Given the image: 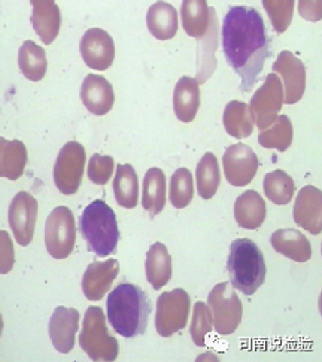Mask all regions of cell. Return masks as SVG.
<instances>
[{
	"label": "cell",
	"mask_w": 322,
	"mask_h": 362,
	"mask_svg": "<svg viewBox=\"0 0 322 362\" xmlns=\"http://www.w3.org/2000/svg\"><path fill=\"white\" fill-rule=\"evenodd\" d=\"M27 165V148L21 141L0 139V176L17 180Z\"/></svg>",
	"instance_id": "484cf974"
},
{
	"label": "cell",
	"mask_w": 322,
	"mask_h": 362,
	"mask_svg": "<svg viewBox=\"0 0 322 362\" xmlns=\"http://www.w3.org/2000/svg\"><path fill=\"white\" fill-rule=\"evenodd\" d=\"M190 296L185 289L176 288L169 292H163L157 298L156 329L159 336L171 337L178 331L184 329L190 315Z\"/></svg>",
	"instance_id": "ba28073f"
},
{
	"label": "cell",
	"mask_w": 322,
	"mask_h": 362,
	"mask_svg": "<svg viewBox=\"0 0 322 362\" xmlns=\"http://www.w3.org/2000/svg\"><path fill=\"white\" fill-rule=\"evenodd\" d=\"M79 51L84 63L94 71H106L115 59L114 39L108 32L97 27L84 33Z\"/></svg>",
	"instance_id": "4fadbf2b"
},
{
	"label": "cell",
	"mask_w": 322,
	"mask_h": 362,
	"mask_svg": "<svg viewBox=\"0 0 322 362\" xmlns=\"http://www.w3.org/2000/svg\"><path fill=\"white\" fill-rule=\"evenodd\" d=\"M294 137L292 122L287 115L277 117L276 121L270 125L269 129H265L258 136V144L265 149H276L279 152H285L291 144Z\"/></svg>",
	"instance_id": "1f68e13d"
},
{
	"label": "cell",
	"mask_w": 322,
	"mask_h": 362,
	"mask_svg": "<svg viewBox=\"0 0 322 362\" xmlns=\"http://www.w3.org/2000/svg\"><path fill=\"white\" fill-rule=\"evenodd\" d=\"M222 122L226 132L236 139L249 137L255 127V121L252 117L249 105L237 100H233L226 106Z\"/></svg>",
	"instance_id": "83f0119b"
},
{
	"label": "cell",
	"mask_w": 322,
	"mask_h": 362,
	"mask_svg": "<svg viewBox=\"0 0 322 362\" xmlns=\"http://www.w3.org/2000/svg\"><path fill=\"white\" fill-rule=\"evenodd\" d=\"M294 221L311 234H321L322 231V192L319 188L306 185L294 203Z\"/></svg>",
	"instance_id": "2e32d148"
},
{
	"label": "cell",
	"mask_w": 322,
	"mask_h": 362,
	"mask_svg": "<svg viewBox=\"0 0 322 362\" xmlns=\"http://www.w3.org/2000/svg\"><path fill=\"white\" fill-rule=\"evenodd\" d=\"M149 313L151 301L141 286L124 282L108 296V321L115 332L125 339L145 334Z\"/></svg>",
	"instance_id": "7a4b0ae2"
},
{
	"label": "cell",
	"mask_w": 322,
	"mask_h": 362,
	"mask_svg": "<svg viewBox=\"0 0 322 362\" xmlns=\"http://www.w3.org/2000/svg\"><path fill=\"white\" fill-rule=\"evenodd\" d=\"M86 149L78 142H67L59 152L54 164V184L64 196H74L78 192L84 167H86Z\"/></svg>",
	"instance_id": "9c48e42d"
},
{
	"label": "cell",
	"mask_w": 322,
	"mask_h": 362,
	"mask_svg": "<svg viewBox=\"0 0 322 362\" xmlns=\"http://www.w3.org/2000/svg\"><path fill=\"white\" fill-rule=\"evenodd\" d=\"M227 270L231 286L245 296L255 294L268 273L261 249L251 239H237L231 243Z\"/></svg>",
	"instance_id": "277c9868"
},
{
	"label": "cell",
	"mask_w": 322,
	"mask_h": 362,
	"mask_svg": "<svg viewBox=\"0 0 322 362\" xmlns=\"http://www.w3.org/2000/svg\"><path fill=\"white\" fill-rule=\"evenodd\" d=\"M81 100L93 115H106L115 102L114 88L106 78L90 74L82 82Z\"/></svg>",
	"instance_id": "ac0fdd59"
},
{
	"label": "cell",
	"mask_w": 322,
	"mask_h": 362,
	"mask_svg": "<svg viewBox=\"0 0 322 362\" xmlns=\"http://www.w3.org/2000/svg\"><path fill=\"white\" fill-rule=\"evenodd\" d=\"M270 242L276 252L296 262H306L312 257V246L309 240L297 230H277L272 234Z\"/></svg>",
	"instance_id": "7402d4cb"
},
{
	"label": "cell",
	"mask_w": 322,
	"mask_h": 362,
	"mask_svg": "<svg viewBox=\"0 0 322 362\" xmlns=\"http://www.w3.org/2000/svg\"><path fill=\"white\" fill-rule=\"evenodd\" d=\"M88 179L96 185H106L114 173V158L110 156L94 154L88 163Z\"/></svg>",
	"instance_id": "8d00e7d4"
},
{
	"label": "cell",
	"mask_w": 322,
	"mask_h": 362,
	"mask_svg": "<svg viewBox=\"0 0 322 362\" xmlns=\"http://www.w3.org/2000/svg\"><path fill=\"white\" fill-rule=\"evenodd\" d=\"M294 5V0H263V6L269 13L275 32L284 33L288 29L292 21Z\"/></svg>",
	"instance_id": "d590c367"
},
{
	"label": "cell",
	"mask_w": 322,
	"mask_h": 362,
	"mask_svg": "<svg viewBox=\"0 0 322 362\" xmlns=\"http://www.w3.org/2000/svg\"><path fill=\"white\" fill-rule=\"evenodd\" d=\"M268 215L264 199L254 189L245 191L234 203V219L245 230H257Z\"/></svg>",
	"instance_id": "44dd1931"
},
{
	"label": "cell",
	"mask_w": 322,
	"mask_h": 362,
	"mask_svg": "<svg viewBox=\"0 0 322 362\" xmlns=\"http://www.w3.org/2000/svg\"><path fill=\"white\" fill-rule=\"evenodd\" d=\"M194 197V179L185 167L178 169L171 179V203L176 209L187 207Z\"/></svg>",
	"instance_id": "836d02e7"
},
{
	"label": "cell",
	"mask_w": 322,
	"mask_h": 362,
	"mask_svg": "<svg viewBox=\"0 0 322 362\" xmlns=\"http://www.w3.org/2000/svg\"><path fill=\"white\" fill-rule=\"evenodd\" d=\"M200 107V87L197 79L182 76L173 91V110L180 122H191Z\"/></svg>",
	"instance_id": "ffe728a7"
},
{
	"label": "cell",
	"mask_w": 322,
	"mask_h": 362,
	"mask_svg": "<svg viewBox=\"0 0 322 362\" xmlns=\"http://www.w3.org/2000/svg\"><path fill=\"white\" fill-rule=\"evenodd\" d=\"M221 35L226 60L241 76V91H252L272 55V37L263 17L251 6H233L224 17Z\"/></svg>",
	"instance_id": "6da1fadb"
},
{
	"label": "cell",
	"mask_w": 322,
	"mask_h": 362,
	"mask_svg": "<svg viewBox=\"0 0 322 362\" xmlns=\"http://www.w3.org/2000/svg\"><path fill=\"white\" fill-rule=\"evenodd\" d=\"M149 33L159 40H169L178 32V12L167 2L154 4L146 13Z\"/></svg>",
	"instance_id": "cb8c5ba5"
},
{
	"label": "cell",
	"mask_w": 322,
	"mask_h": 362,
	"mask_svg": "<svg viewBox=\"0 0 322 362\" xmlns=\"http://www.w3.org/2000/svg\"><path fill=\"white\" fill-rule=\"evenodd\" d=\"M214 328V317L209 305L203 301H197L194 305L192 312V321L190 327L191 339L195 346L205 347L206 346V336L211 334Z\"/></svg>",
	"instance_id": "e575fe53"
},
{
	"label": "cell",
	"mask_w": 322,
	"mask_h": 362,
	"mask_svg": "<svg viewBox=\"0 0 322 362\" xmlns=\"http://www.w3.org/2000/svg\"><path fill=\"white\" fill-rule=\"evenodd\" d=\"M115 200L121 207L133 209L137 206L139 197V180L137 173L130 164H118L117 173L112 184Z\"/></svg>",
	"instance_id": "f546056e"
},
{
	"label": "cell",
	"mask_w": 322,
	"mask_h": 362,
	"mask_svg": "<svg viewBox=\"0 0 322 362\" xmlns=\"http://www.w3.org/2000/svg\"><path fill=\"white\" fill-rule=\"evenodd\" d=\"M166 204V175L161 169L152 167L144 177L142 206L151 218L159 215Z\"/></svg>",
	"instance_id": "4316f807"
},
{
	"label": "cell",
	"mask_w": 322,
	"mask_h": 362,
	"mask_svg": "<svg viewBox=\"0 0 322 362\" xmlns=\"http://www.w3.org/2000/svg\"><path fill=\"white\" fill-rule=\"evenodd\" d=\"M79 327V312L72 308L59 305L50 319V339L54 349L60 354H69L75 346V337Z\"/></svg>",
	"instance_id": "9a60e30c"
},
{
	"label": "cell",
	"mask_w": 322,
	"mask_h": 362,
	"mask_svg": "<svg viewBox=\"0 0 322 362\" xmlns=\"http://www.w3.org/2000/svg\"><path fill=\"white\" fill-rule=\"evenodd\" d=\"M263 187L265 197L279 206L291 203L294 192H296L294 179L284 170H275L265 175Z\"/></svg>",
	"instance_id": "d6a6232c"
},
{
	"label": "cell",
	"mask_w": 322,
	"mask_h": 362,
	"mask_svg": "<svg viewBox=\"0 0 322 362\" xmlns=\"http://www.w3.org/2000/svg\"><path fill=\"white\" fill-rule=\"evenodd\" d=\"M182 25L188 36L203 39L211 23V8L205 0H184L180 6Z\"/></svg>",
	"instance_id": "d4e9b609"
},
{
	"label": "cell",
	"mask_w": 322,
	"mask_h": 362,
	"mask_svg": "<svg viewBox=\"0 0 322 362\" xmlns=\"http://www.w3.org/2000/svg\"><path fill=\"white\" fill-rule=\"evenodd\" d=\"M209 309L212 312L214 328L219 336H230L242 322L243 305L230 282H221L214 286L207 297Z\"/></svg>",
	"instance_id": "8992f818"
},
{
	"label": "cell",
	"mask_w": 322,
	"mask_h": 362,
	"mask_svg": "<svg viewBox=\"0 0 322 362\" xmlns=\"http://www.w3.org/2000/svg\"><path fill=\"white\" fill-rule=\"evenodd\" d=\"M284 105V86L276 74L265 76L263 86L252 95L249 109L257 127L263 132L276 121Z\"/></svg>",
	"instance_id": "30bf717a"
},
{
	"label": "cell",
	"mask_w": 322,
	"mask_h": 362,
	"mask_svg": "<svg viewBox=\"0 0 322 362\" xmlns=\"http://www.w3.org/2000/svg\"><path fill=\"white\" fill-rule=\"evenodd\" d=\"M146 279L151 286L159 291L172 279V257L164 243H154L146 252Z\"/></svg>",
	"instance_id": "603a6c76"
},
{
	"label": "cell",
	"mask_w": 322,
	"mask_h": 362,
	"mask_svg": "<svg viewBox=\"0 0 322 362\" xmlns=\"http://www.w3.org/2000/svg\"><path fill=\"white\" fill-rule=\"evenodd\" d=\"M273 74L281 75L284 79V103L300 102L306 90V67L297 55L291 51H282L273 63Z\"/></svg>",
	"instance_id": "5bb4252c"
},
{
	"label": "cell",
	"mask_w": 322,
	"mask_h": 362,
	"mask_svg": "<svg viewBox=\"0 0 322 362\" xmlns=\"http://www.w3.org/2000/svg\"><path fill=\"white\" fill-rule=\"evenodd\" d=\"M195 179H197V192L205 200H211L219 187L221 172L217 157L212 152H206L195 169Z\"/></svg>",
	"instance_id": "4dcf8cb0"
},
{
	"label": "cell",
	"mask_w": 322,
	"mask_h": 362,
	"mask_svg": "<svg viewBox=\"0 0 322 362\" xmlns=\"http://www.w3.org/2000/svg\"><path fill=\"white\" fill-rule=\"evenodd\" d=\"M81 349L91 361H115L118 358L120 346L115 337H112L106 327V316L97 305L88 308L84 315L82 328L79 332Z\"/></svg>",
	"instance_id": "5b68a950"
},
{
	"label": "cell",
	"mask_w": 322,
	"mask_h": 362,
	"mask_svg": "<svg viewBox=\"0 0 322 362\" xmlns=\"http://www.w3.org/2000/svg\"><path fill=\"white\" fill-rule=\"evenodd\" d=\"M79 230L90 252L102 258L117 252L120 240L117 215L103 200H94L84 209Z\"/></svg>",
	"instance_id": "3957f363"
},
{
	"label": "cell",
	"mask_w": 322,
	"mask_h": 362,
	"mask_svg": "<svg viewBox=\"0 0 322 362\" xmlns=\"http://www.w3.org/2000/svg\"><path fill=\"white\" fill-rule=\"evenodd\" d=\"M9 227L16 235V240L20 246L30 245L35 234V226L38 219V202L32 194L20 191L12 199L9 212Z\"/></svg>",
	"instance_id": "7c38bea8"
},
{
	"label": "cell",
	"mask_w": 322,
	"mask_h": 362,
	"mask_svg": "<svg viewBox=\"0 0 322 362\" xmlns=\"http://www.w3.org/2000/svg\"><path fill=\"white\" fill-rule=\"evenodd\" d=\"M18 67L29 81H42L48 67L45 49L35 44L33 40H25L18 51Z\"/></svg>",
	"instance_id": "f1b7e54d"
},
{
	"label": "cell",
	"mask_w": 322,
	"mask_h": 362,
	"mask_svg": "<svg viewBox=\"0 0 322 362\" xmlns=\"http://www.w3.org/2000/svg\"><path fill=\"white\" fill-rule=\"evenodd\" d=\"M32 25L45 45H51L57 39L62 27V12L52 0H32Z\"/></svg>",
	"instance_id": "d6986e66"
},
{
	"label": "cell",
	"mask_w": 322,
	"mask_h": 362,
	"mask_svg": "<svg viewBox=\"0 0 322 362\" xmlns=\"http://www.w3.org/2000/svg\"><path fill=\"white\" fill-rule=\"evenodd\" d=\"M76 243V224L72 211L66 206L55 207L45 224V246L55 259H66Z\"/></svg>",
	"instance_id": "52a82bcc"
},
{
	"label": "cell",
	"mask_w": 322,
	"mask_h": 362,
	"mask_svg": "<svg viewBox=\"0 0 322 362\" xmlns=\"http://www.w3.org/2000/svg\"><path fill=\"white\" fill-rule=\"evenodd\" d=\"M222 165L229 184L233 187H245L255 177L260 161L251 146L245 144H236L229 146L224 152Z\"/></svg>",
	"instance_id": "8fae6325"
},
{
	"label": "cell",
	"mask_w": 322,
	"mask_h": 362,
	"mask_svg": "<svg viewBox=\"0 0 322 362\" xmlns=\"http://www.w3.org/2000/svg\"><path fill=\"white\" fill-rule=\"evenodd\" d=\"M120 273V262L117 259H106L103 262L94 261L82 276V292L90 301H100L110 289L112 282Z\"/></svg>",
	"instance_id": "e0dca14e"
}]
</instances>
